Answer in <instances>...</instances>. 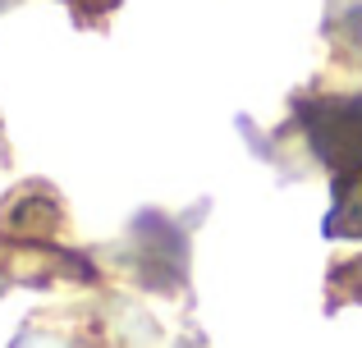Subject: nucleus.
<instances>
[{"label":"nucleus","instance_id":"nucleus-1","mask_svg":"<svg viewBox=\"0 0 362 348\" xmlns=\"http://www.w3.org/2000/svg\"><path fill=\"white\" fill-rule=\"evenodd\" d=\"M303 128L330 174L362 170V97L312 101V106H303Z\"/></svg>","mask_w":362,"mask_h":348},{"label":"nucleus","instance_id":"nucleus-2","mask_svg":"<svg viewBox=\"0 0 362 348\" xmlns=\"http://www.w3.org/2000/svg\"><path fill=\"white\" fill-rule=\"evenodd\" d=\"M330 239H362V170L335 174V202L326 215Z\"/></svg>","mask_w":362,"mask_h":348}]
</instances>
